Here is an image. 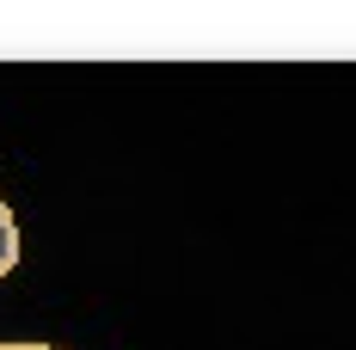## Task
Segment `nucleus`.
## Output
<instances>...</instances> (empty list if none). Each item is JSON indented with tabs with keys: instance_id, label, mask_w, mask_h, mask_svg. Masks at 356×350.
<instances>
[{
	"instance_id": "1",
	"label": "nucleus",
	"mask_w": 356,
	"mask_h": 350,
	"mask_svg": "<svg viewBox=\"0 0 356 350\" xmlns=\"http://www.w3.org/2000/svg\"><path fill=\"white\" fill-rule=\"evenodd\" d=\"M19 264V221H13V209H6V197H0V277Z\"/></svg>"
},
{
	"instance_id": "2",
	"label": "nucleus",
	"mask_w": 356,
	"mask_h": 350,
	"mask_svg": "<svg viewBox=\"0 0 356 350\" xmlns=\"http://www.w3.org/2000/svg\"><path fill=\"white\" fill-rule=\"evenodd\" d=\"M0 350H62V344H0Z\"/></svg>"
}]
</instances>
